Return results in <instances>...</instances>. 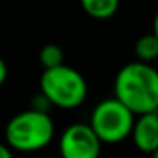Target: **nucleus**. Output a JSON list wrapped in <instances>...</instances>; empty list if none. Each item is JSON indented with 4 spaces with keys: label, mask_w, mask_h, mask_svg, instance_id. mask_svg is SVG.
Returning <instances> with one entry per match:
<instances>
[{
    "label": "nucleus",
    "mask_w": 158,
    "mask_h": 158,
    "mask_svg": "<svg viewBox=\"0 0 158 158\" xmlns=\"http://www.w3.org/2000/svg\"><path fill=\"white\" fill-rule=\"evenodd\" d=\"M114 97L134 116L158 110V70L139 60L124 65L114 80Z\"/></svg>",
    "instance_id": "1"
},
{
    "label": "nucleus",
    "mask_w": 158,
    "mask_h": 158,
    "mask_svg": "<svg viewBox=\"0 0 158 158\" xmlns=\"http://www.w3.org/2000/svg\"><path fill=\"white\" fill-rule=\"evenodd\" d=\"M55 138V123L46 110L27 109L10 117L5 126V143L12 151L34 153L46 148Z\"/></svg>",
    "instance_id": "2"
},
{
    "label": "nucleus",
    "mask_w": 158,
    "mask_h": 158,
    "mask_svg": "<svg viewBox=\"0 0 158 158\" xmlns=\"http://www.w3.org/2000/svg\"><path fill=\"white\" fill-rule=\"evenodd\" d=\"M39 89L49 104L60 109H75L82 106L89 94L85 77L65 63L55 68L43 70Z\"/></svg>",
    "instance_id": "3"
},
{
    "label": "nucleus",
    "mask_w": 158,
    "mask_h": 158,
    "mask_svg": "<svg viewBox=\"0 0 158 158\" xmlns=\"http://www.w3.org/2000/svg\"><path fill=\"white\" fill-rule=\"evenodd\" d=\"M90 127L102 143H121L131 136L134 114L116 97L99 102L90 116Z\"/></svg>",
    "instance_id": "4"
},
{
    "label": "nucleus",
    "mask_w": 158,
    "mask_h": 158,
    "mask_svg": "<svg viewBox=\"0 0 158 158\" xmlns=\"http://www.w3.org/2000/svg\"><path fill=\"white\" fill-rule=\"evenodd\" d=\"M58 146L61 158H99L102 141L90 124L75 123L61 133Z\"/></svg>",
    "instance_id": "5"
},
{
    "label": "nucleus",
    "mask_w": 158,
    "mask_h": 158,
    "mask_svg": "<svg viewBox=\"0 0 158 158\" xmlns=\"http://www.w3.org/2000/svg\"><path fill=\"white\" fill-rule=\"evenodd\" d=\"M133 143L141 153H151L158 148V110L139 114L131 131Z\"/></svg>",
    "instance_id": "6"
},
{
    "label": "nucleus",
    "mask_w": 158,
    "mask_h": 158,
    "mask_svg": "<svg viewBox=\"0 0 158 158\" xmlns=\"http://www.w3.org/2000/svg\"><path fill=\"white\" fill-rule=\"evenodd\" d=\"M83 12L97 21L110 19L119 9V0H80Z\"/></svg>",
    "instance_id": "7"
},
{
    "label": "nucleus",
    "mask_w": 158,
    "mask_h": 158,
    "mask_svg": "<svg viewBox=\"0 0 158 158\" xmlns=\"http://www.w3.org/2000/svg\"><path fill=\"white\" fill-rule=\"evenodd\" d=\"M134 53L139 61L151 63L158 58V38L151 32V34H144L136 41L134 46Z\"/></svg>",
    "instance_id": "8"
},
{
    "label": "nucleus",
    "mask_w": 158,
    "mask_h": 158,
    "mask_svg": "<svg viewBox=\"0 0 158 158\" xmlns=\"http://www.w3.org/2000/svg\"><path fill=\"white\" fill-rule=\"evenodd\" d=\"M39 63L44 70L55 68V66L63 65V49L55 43L44 44L39 51Z\"/></svg>",
    "instance_id": "9"
},
{
    "label": "nucleus",
    "mask_w": 158,
    "mask_h": 158,
    "mask_svg": "<svg viewBox=\"0 0 158 158\" xmlns=\"http://www.w3.org/2000/svg\"><path fill=\"white\" fill-rule=\"evenodd\" d=\"M7 75H9V68H7V63L2 60V56H0V87L5 83V80H7Z\"/></svg>",
    "instance_id": "10"
},
{
    "label": "nucleus",
    "mask_w": 158,
    "mask_h": 158,
    "mask_svg": "<svg viewBox=\"0 0 158 158\" xmlns=\"http://www.w3.org/2000/svg\"><path fill=\"white\" fill-rule=\"evenodd\" d=\"M0 158H14V153L7 143H0Z\"/></svg>",
    "instance_id": "11"
},
{
    "label": "nucleus",
    "mask_w": 158,
    "mask_h": 158,
    "mask_svg": "<svg viewBox=\"0 0 158 158\" xmlns=\"http://www.w3.org/2000/svg\"><path fill=\"white\" fill-rule=\"evenodd\" d=\"M153 34L158 38V12L155 14V19H153Z\"/></svg>",
    "instance_id": "12"
},
{
    "label": "nucleus",
    "mask_w": 158,
    "mask_h": 158,
    "mask_svg": "<svg viewBox=\"0 0 158 158\" xmlns=\"http://www.w3.org/2000/svg\"><path fill=\"white\" fill-rule=\"evenodd\" d=\"M151 158H158V148H156V150H155V151H151Z\"/></svg>",
    "instance_id": "13"
}]
</instances>
